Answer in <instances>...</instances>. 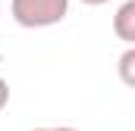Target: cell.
<instances>
[{
	"label": "cell",
	"mask_w": 135,
	"mask_h": 131,
	"mask_svg": "<svg viewBox=\"0 0 135 131\" xmlns=\"http://www.w3.org/2000/svg\"><path fill=\"white\" fill-rule=\"evenodd\" d=\"M85 6H104V3H110V0H82Z\"/></svg>",
	"instance_id": "8992f818"
},
{
	"label": "cell",
	"mask_w": 135,
	"mask_h": 131,
	"mask_svg": "<svg viewBox=\"0 0 135 131\" xmlns=\"http://www.w3.org/2000/svg\"><path fill=\"white\" fill-rule=\"evenodd\" d=\"M35 131H79V128H69V125H60V128H35Z\"/></svg>",
	"instance_id": "5b68a950"
},
{
	"label": "cell",
	"mask_w": 135,
	"mask_h": 131,
	"mask_svg": "<svg viewBox=\"0 0 135 131\" xmlns=\"http://www.w3.org/2000/svg\"><path fill=\"white\" fill-rule=\"evenodd\" d=\"M119 78L126 88H135V47H126V53L119 56Z\"/></svg>",
	"instance_id": "3957f363"
},
{
	"label": "cell",
	"mask_w": 135,
	"mask_h": 131,
	"mask_svg": "<svg viewBox=\"0 0 135 131\" xmlns=\"http://www.w3.org/2000/svg\"><path fill=\"white\" fill-rule=\"evenodd\" d=\"M9 106V84H6V78L0 75V112Z\"/></svg>",
	"instance_id": "277c9868"
},
{
	"label": "cell",
	"mask_w": 135,
	"mask_h": 131,
	"mask_svg": "<svg viewBox=\"0 0 135 131\" xmlns=\"http://www.w3.org/2000/svg\"><path fill=\"white\" fill-rule=\"evenodd\" d=\"M113 34L119 41H126L129 47L135 44V0H126L116 9V16H113Z\"/></svg>",
	"instance_id": "7a4b0ae2"
},
{
	"label": "cell",
	"mask_w": 135,
	"mask_h": 131,
	"mask_svg": "<svg viewBox=\"0 0 135 131\" xmlns=\"http://www.w3.org/2000/svg\"><path fill=\"white\" fill-rule=\"evenodd\" d=\"M9 13L22 28H50L69 16V0H9Z\"/></svg>",
	"instance_id": "6da1fadb"
}]
</instances>
